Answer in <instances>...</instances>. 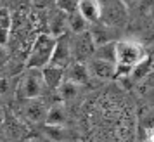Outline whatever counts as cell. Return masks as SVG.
<instances>
[{"label":"cell","instance_id":"cell-1","mask_svg":"<svg viewBox=\"0 0 154 142\" xmlns=\"http://www.w3.org/2000/svg\"><path fill=\"white\" fill-rule=\"evenodd\" d=\"M144 57H147V52L144 45L133 40H119L116 42L114 49V78L116 76H128V73L137 63H140Z\"/></svg>","mask_w":154,"mask_h":142},{"label":"cell","instance_id":"cell-2","mask_svg":"<svg viewBox=\"0 0 154 142\" xmlns=\"http://www.w3.org/2000/svg\"><path fill=\"white\" fill-rule=\"evenodd\" d=\"M43 88H45V83L42 78V71L35 69V68H28L17 80L16 95H17V99L23 100L38 99L43 94Z\"/></svg>","mask_w":154,"mask_h":142},{"label":"cell","instance_id":"cell-3","mask_svg":"<svg viewBox=\"0 0 154 142\" xmlns=\"http://www.w3.org/2000/svg\"><path fill=\"white\" fill-rule=\"evenodd\" d=\"M54 45H56V36L49 35V33H42L36 36L28 56V68H35V69L45 68L50 61Z\"/></svg>","mask_w":154,"mask_h":142},{"label":"cell","instance_id":"cell-4","mask_svg":"<svg viewBox=\"0 0 154 142\" xmlns=\"http://www.w3.org/2000/svg\"><path fill=\"white\" fill-rule=\"evenodd\" d=\"M69 49H71V59H73V63L85 64L94 56L95 45H94V40H92L88 29L82 31V33H76L73 38L69 36Z\"/></svg>","mask_w":154,"mask_h":142},{"label":"cell","instance_id":"cell-5","mask_svg":"<svg viewBox=\"0 0 154 142\" xmlns=\"http://www.w3.org/2000/svg\"><path fill=\"white\" fill-rule=\"evenodd\" d=\"M100 19H102L100 23L106 26H116V24L125 23L126 9L121 4V0H102L100 2Z\"/></svg>","mask_w":154,"mask_h":142},{"label":"cell","instance_id":"cell-6","mask_svg":"<svg viewBox=\"0 0 154 142\" xmlns=\"http://www.w3.org/2000/svg\"><path fill=\"white\" fill-rule=\"evenodd\" d=\"M71 63H73V59H71V49H69V35L64 33V35L56 38V45H54V50H52L49 64L64 69Z\"/></svg>","mask_w":154,"mask_h":142},{"label":"cell","instance_id":"cell-7","mask_svg":"<svg viewBox=\"0 0 154 142\" xmlns=\"http://www.w3.org/2000/svg\"><path fill=\"white\" fill-rule=\"evenodd\" d=\"M45 114H47V104L40 97L38 99L24 100V106H23V116H24V120L33 121V123H40V121L45 120Z\"/></svg>","mask_w":154,"mask_h":142},{"label":"cell","instance_id":"cell-8","mask_svg":"<svg viewBox=\"0 0 154 142\" xmlns=\"http://www.w3.org/2000/svg\"><path fill=\"white\" fill-rule=\"evenodd\" d=\"M76 12L87 24H95L100 21V2L99 0H78Z\"/></svg>","mask_w":154,"mask_h":142},{"label":"cell","instance_id":"cell-9","mask_svg":"<svg viewBox=\"0 0 154 142\" xmlns=\"http://www.w3.org/2000/svg\"><path fill=\"white\" fill-rule=\"evenodd\" d=\"M87 69H88V75L94 76V78L111 80V78H114V71H116V68H114L112 63H106V61L90 57V59H88V64H87Z\"/></svg>","mask_w":154,"mask_h":142},{"label":"cell","instance_id":"cell-10","mask_svg":"<svg viewBox=\"0 0 154 142\" xmlns=\"http://www.w3.org/2000/svg\"><path fill=\"white\" fill-rule=\"evenodd\" d=\"M90 78L88 75V69H87V64L83 63H71L64 68V80L66 82H71L76 87L85 85Z\"/></svg>","mask_w":154,"mask_h":142},{"label":"cell","instance_id":"cell-11","mask_svg":"<svg viewBox=\"0 0 154 142\" xmlns=\"http://www.w3.org/2000/svg\"><path fill=\"white\" fill-rule=\"evenodd\" d=\"M151 71H152V59H151V56H147L130 69L128 78L132 80L133 83H142L146 78L151 76Z\"/></svg>","mask_w":154,"mask_h":142},{"label":"cell","instance_id":"cell-12","mask_svg":"<svg viewBox=\"0 0 154 142\" xmlns=\"http://www.w3.org/2000/svg\"><path fill=\"white\" fill-rule=\"evenodd\" d=\"M40 71H42V78H43L45 87H49V88H57V87L63 83V80H64V69L63 68L47 64V66L42 68Z\"/></svg>","mask_w":154,"mask_h":142},{"label":"cell","instance_id":"cell-13","mask_svg":"<svg viewBox=\"0 0 154 142\" xmlns=\"http://www.w3.org/2000/svg\"><path fill=\"white\" fill-rule=\"evenodd\" d=\"M66 120H68V114H66L63 102H56L52 107L47 109V114H45L47 125H50V127H64Z\"/></svg>","mask_w":154,"mask_h":142},{"label":"cell","instance_id":"cell-14","mask_svg":"<svg viewBox=\"0 0 154 142\" xmlns=\"http://www.w3.org/2000/svg\"><path fill=\"white\" fill-rule=\"evenodd\" d=\"M11 29H12V17L7 9H0V45L5 47L11 36Z\"/></svg>","mask_w":154,"mask_h":142},{"label":"cell","instance_id":"cell-15","mask_svg":"<svg viewBox=\"0 0 154 142\" xmlns=\"http://www.w3.org/2000/svg\"><path fill=\"white\" fill-rule=\"evenodd\" d=\"M114 49H116V42H107L104 45H99L94 50V59H100L106 63H112L114 64Z\"/></svg>","mask_w":154,"mask_h":142},{"label":"cell","instance_id":"cell-16","mask_svg":"<svg viewBox=\"0 0 154 142\" xmlns=\"http://www.w3.org/2000/svg\"><path fill=\"white\" fill-rule=\"evenodd\" d=\"M66 26H68L75 35L88 29V24L83 21V17L78 14L76 11H75V12H71V14H66Z\"/></svg>","mask_w":154,"mask_h":142},{"label":"cell","instance_id":"cell-17","mask_svg":"<svg viewBox=\"0 0 154 142\" xmlns=\"http://www.w3.org/2000/svg\"><path fill=\"white\" fill-rule=\"evenodd\" d=\"M57 90V95H59V99L63 100V102H66V100H71L76 97L78 94V87L75 85V83H71V82H66V80H63V83L56 88Z\"/></svg>","mask_w":154,"mask_h":142},{"label":"cell","instance_id":"cell-18","mask_svg":"<svg viewBox=\"0 0 154 142\" xmlns=\"http://www.w3.org/2000/svg\"><path fill=\"white\" fill-rule=\"evenodd\" d=\"M76 4H78V0H56L57 9H59L61 12H64V14L75 12V11H76Z\"/></svg>","mask_w":154,"mask_h":142},{"label":"cell","instance_id":"cell-19","mask_svg":"<svg viewBox=\"0 0 154 142\" xmlns=\"http://www.w3.org/2000/svg\"><path fill=\"white\" fill-rule=\"evenodd\" d=\"M45 135L49 137L50 140H63L64 139V128L63 127H50V125H47L45 127Z\"/></svg>","mask_w":154,"mask_h":142},{"label":"cell","instance_id":"cell-20","mask_svg":"<svg viewBox=\"0 0 154 142\" xmlns=\"http://www.w3.org/2000/svg\"><path fill=\"white\" fill-rule=\"evenodd\" d=\"M11 90V82L5 78H0V95H5Z\"/></svg>","mask_w":154,"mask_h":142},{"label":"cell","instance_id":"cell-21","mask_svg":"<svg viewBox=\"0 0 154 142\" xmlns=\"http://www.w3.org/2000/svg\"><path fill=\"white\" fill-rule=\"evenodd\" d=\"M9 61V54H7V49L4 47V45H0V68L2 66H5Z\"/></svg>","mask_w":154,"mask_h":142},{"label":"cell","instance_id":"cell-22","mask_svg":"<svg viewBox=\"0 0 154 142\" xmlns=\"http://www.w3.org/2000/svg\"><path fill=\"white\" fill-rule=\"evenodd\" d=\"M135 2H139V0H121V4H123V5H132V4H135Z\"/></svg>","mask_w":154,"mask_h":142},{"label":"cell","instance_id":"cell-23","mask_svg":"<svg viewBox=\"0 0 154 142\" xmlns=\"http://www.w3.org/2000/svg\"><path fill=\"white\" fill-rule=\"evenodd\" d=\"M140 142H152V139H144V140H140Z\"/></svg>","mask_w":154,"mask_h":142},{"label":"cell","instance_id":"cell-24","mask_svg":"<svg viewBox=\"0 0 154 142\" xmlns=\"http://www.w3.org/2000/svg\"><path fill=\"white\" fill-rule=\"evenodd\" d=\"M24 142H35V140H24Z\"/></svg>","mask_w":154,"mask_h":142}]
</instances>
